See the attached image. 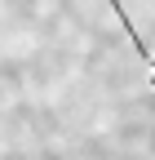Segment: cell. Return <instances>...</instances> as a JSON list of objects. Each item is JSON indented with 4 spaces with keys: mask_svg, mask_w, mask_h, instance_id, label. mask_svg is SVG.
<instances>
[{
    "mask_svg": "<svg viewBox=\"0 0 155 160\" xmlns=\"http://www.w3.org/2000/svg\"><path fill=\"white\" fill-rule=\"evenodd\" d=\"M111 9H115V13H120V22H124V31H129V40H133V49H138V58H142V62H146V67H151V85H155V58H151V49L142 45V36H138V31H133V18L124 13V5H120V0H111Z\"/></svg>",
    "mask_w": 155,
    "mask_h": 160,
    "instance_id": "1",
    "label": "cell"
}]
</instances>
